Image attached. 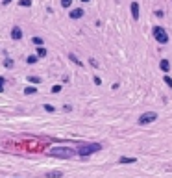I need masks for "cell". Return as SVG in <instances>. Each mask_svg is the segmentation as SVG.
Instances as JSON below:
<instances>
[{"instance_id":"obj_1","label":"cell","mask_w":172,"mask_h":178,"mask_svg":"<svg viewBox=\"0 0 172 178\" xmlns=\"http://www.w3.org/2000/svg\"><path fill=\"white\" fill-rule=\"evenodd\" d=\"M48 156L52 158H61V160H69V158L76 156V150L74 149H69V147H52L48 152Z\"/></svg>"},{"instance_id":"obj_2","label":"cell","mask_w":172,"mask_h":178,"mask_svg":"<svg viewBox=\"0 0 172 178\" xmlns=\"http://www.w3.org/2000/svg\"><path fill=\"white\" fill-rule=\"evenodd\" d=\"M102 150V145L100 143H87V145H82L80 149H76V154L82 156V158H87L91 154H94V152Z\"/></svg>"},{"instance_id":"obj_3","label":"cell","mask_w":172,"mask_h":178,"mask_svg":"<svg viewBox=\"0 0 172 178\" xmlns=\"http://www.w3.org/2000/svg\"><path fill=\"white\" fill-rule=\"evenodd\" d=\"M154 39L159 45H166L169 43V34H166V30L163 26H155L154 28Z\"/></svg>"},{"instance_id":"obj_4","label":"cell","mask_w":172,"mask_h":178,"mask_svg":"<svg viewBox=\"0 0 172 178\" xmlns=\"http://www.w3.org/2000/svg\"><path fill=\"white\" fill-rule=\"evenodd\" d=\"M157 119V113L155 111H146V113H143L139 117V124L143 126V124H150V123H154V121Z\"/></svg>"},{"instance_id":"obj_5","label":"cell","mask_w":172,"mask_h":178,"mask_svg":"<svg viewBox=\"0 0 172 178\" xmlns=\"http://www.w3.org/2000/svg\"><path fill=\"white\" fill-rule=\"evenodd\" d=\"M11 39H13V41H21V39H22V30L19 26H15L11 30Z\"/></svg>"},{"instance_id":"obj_6","label":"cell","mask_w":172,"mask_h":178,"mask_svg":"<svg viewBox=\"0 0 172 178\" xmlns=\"http://www.w3.org/2000/svg\"><path fill=\"white\" fill-rule=\"evenodd\" d=\"M130 9H131V17L137 21V19H139V2H131L130 4Z\"/></svg>"},{"instance_id":"obj_7","label":"cell","mask_w":172,"mask_h":178,"mask_svg":"<svg viewBox=\"0 0 172 178\" xmlns=\"http://www.w3.org/2000/svg\"><path fill=\"white\" fill-rule=\"evenodd\" d=\"M69 17H70V19H82V17H83V9H82V8L72 9V11L69 13Z\"/></svg>"},{"instance_id":"obj_8","label":"cell","mask_w":172,"mask_h":178,"mask_svg":"<svg viewBox=\"0 0 172 178\" xmlns=\"http://www.w3.org/2000/svg\"><path fill=\"white\" fill-rule=\"evenodd\" d=\"M135 161H137V158H128V156H120V158H119V163H122V165L135 163Z\"/></svg>"},{"instance_id":"obj_9","label":"cell","mask_w":172,"mask_h":178,"mask_svg":"<svg viewBox=\"0 0 172 178\" xmlns=\"http://www.w3.org/2000/svg\"><path fill=\"white\" fill-rule=\"evenodd\" d=\"M159 69L163 71V73H169V71H170V61H169V59H161V61H159Z\"/></svg>"},{"instance_id":"obj_10","label":"cell","mask_w":172,"mask_h":178,"mask_svg":"<svg viewBox=\"0 0 172 178\" xmlns=\"http://www.w3.org/2000/svg\"><path fill=\"white\" fill-rule=\"evenodd\" d=\"M46 178H63V171H50L46 172Z\"/></svg>"},{"instance_id":"obj_11","label":"cell","mask_w":172,"mask_h":178,"mask_svg":"<svg viewBox=\"0 0 172 178\" xmlns=\"http://www.w3.org/2000/svg\"><path fill=\"white\" fill-rule=\"evenodd\" d=\"M37 61H39L37 54H35V56L32 54V56H28V58H26V63H28V65H33V63H37Z\"/></svg>"},{"instance_id":"obj_12","label":"cell","mask_w":172,"mask_h":178,"mask_svg":"<svg viewBox=\"0 0 172 178\" xmlns=\"http://www.w3.org/2000/svg\"><path fill=\"white\" fill-rule=\"evenodd\" d=\"M37 58H46V48L44 47H37Z\"/></svg>"},{"instance_id":"obj_13","label":"cell","mask_w":172,"mask_h":178,"mask_svg":"<svg viewBox=\"0 0 172 178\" xmlns=\"http://www.w3.org/2000/svg\"><path fill=\"white\" fill-rule=\"evenodd\" d=\"M37 93V89L33 87V85H28V87H24V95H35Z\"/></svg>"},{"instance_id":"obj_14","label":"cell","mask_w":172,"mask_h":178,"mask_svg":"<svg viewBox=\"0 0 172 178\" xmlns=\"http://www.w3.org/2000/svg\"><path fill=\"white\" fill-rule=\"evenodd\" d=\"M28 82H30V84H41V78H39V76L30 74V76H28Z\"/></svg>"},{"instance_id":"obj_15","label":"cell","mask_w":172,"mask_h":178,"mask_svg":"<svg viewBox=\"0 0 172 178\" xmlns=\"http://www.w3.org/2000/svg\"><path fill=\"white\" fill-rule=\"evenodd\" d=\"M69 59H70V61H72V63H76V65H80V67H82V65H83V63H82V61H80V59H78V58H76V56H74L72 52H70V54H69Z\"/></svg>"},{"instance_id":"obj_16","label":"cell","mask_w":172,"mask_h":178,"mask_svg":"<svg viewBox=\"0 0 172 178\" xmlns=\"http://www.w3.org/2000/svg\"><path fill=\"white\" fill-rule=\"evenodd\" d=\"M32 43L35 45V47H43V45H44V41H43L41 37H33V39H32Z\"/></svg>"},{"instance_id":"obj_17","label":"cell","mask_w":172,"mask_h":178,"mask_svg":"<svg viewBox=\"0 0 172 178\" xmlns=\"http://www.w3.org/2000/svg\"><path fill=\"white\" fill-rule=\"evenodd\" d=\"M13 65H15V63H13L11 58H6V59H4V67H6V69H11Z\"/></svg>"},{"instance_id":"obj_18","label":"cell","mask_w":172,"mask_h":178,"mask_svg":"<svg viewBox=\"0 0 172 178\" xmlns=\"http://www.w3.org/2000/svg\"><path fill=\"white\" fill-rule=\"evenodd\" d=\"M19 6H22V8H30V6H32V0H19Z\"/></svg>"},{"instance_id":"obj_19","label":"cell","mask_w":172,"mask_h":178,"mask_svg":"<svg viewBox=\"0 0 172 178\" xmlns=\"http://www.w3.org/2000/svg\"><path fill=\"white\" fill-rule=\"evenodd\" d=\"M163 82H165V84H166V85H169V87L172 89V78H170L169 74H165V76H163Z\"/></svg>"},{"instance_id":"obj_20","label":"cell","mask_w":172,"mask_h":178,"mask_svg":"<svg viewBox=\"0 0 172 178\" xmlns=\"http://www.w3.org/2000/svg\"><path fill=\"white\" fill-rule=\"evenodd\" d=\"M44 110H46L48 113H54V111H55V108H54L52 104H44Z\"/></svg>"},{"instance_id":"obj_21","label":"cell","mask_w":172,"mask_h":178,"mask_svg":"<svg viewBox=\"0 0 172 178\" xmlns=\"http://www.w3.org/2000/svg\"><path fill=\"white\" fill-rule=\"evenodd\" d=\"M4 85H6V80H4V76H0V93L4 91Z\"/></svg>"},{"instance_id":"obj_22","label":"cell","mask_w":172,"mask_h":178,"mask_svg":"<svg viewBox=\"0 0 172 178\" xmlns=\"http://www.w3.org/2000/svg\"><path fill=\"white\" fill-rule=\"evenodd\" d=\"M70 4H72V0H61V6L63 8H69Z\"/></svg>"},{"instance_id":"obj_23","label":"cell","mask_w":172,"mask_h":178,"mask_svg":"<svg viewBox=\"0 0 172 178\" xmlns=\"http://www.w3.org/2000/svg\"><path fill=\"white\" fill-rule=\"evenodd\" d=\"M59 91H61V85H59V84H55L54 87H52V93H59Z\"/></svg>"},{"instance_id":"obj_24","label":"cell","mask_w":172,"mask_h":178,"mask_svg":"<svg viewBox=\"0 0 172 178\" xmlns=\"http://www.w3.org/2000/svg\"><path fill=\"white\" fill-rule=\"evenodd\" d=\"M93 82L96 84V85H100V84H102V78H100V76H94V78H93Z\"/></svg>"},{"instance_id":"obj_25","label":"cell","mask_w":172,"mask_h":178,"mask_svg":"<svg viewBox=\"0 0 172 178\" xmlns=\"http://www.w3.org/2000/svg\"><path fill=\"white\" fill-rule=\"evenodd\" d=\"M89 63H91V65H93V67H98V61H96V59H93V58H91V59H89Z\"/></svg>"},{"instance_id":"obj_26","label":"cell","mask_w":172,"mask_h":178,"mask_svg":"<svg viewBox=\"0 0 172 178\" xmlns=\"http://www.w3.org/2000/svg\"><path fill=\"white\" fill-rule=\"evenodd\" d=\"M155 17H159V19H161V17H165V13L161 11V9H157V11H155Z\"/></svg>"},{"instance_id":"obj_27","label":"cell","mask_w":172,"mask_h":178,"mask_svg":"<svg viewBox=\"0 0 172 178\" xmlns=\"http://www.w3.org/2000/svg\"><path fill=\"white\" fill-rule=\"evenodd\" d=\"M9 2H11V0H2V4H4V6H8Z\"/></svg>"},{"instance_id":"obj_28","label":"cell","mask_w":172,"mask_h":178,"mask_svg":"<svg viewBox=\"0 0 172 178\" xmlns=\"http://www.w3.org/2000/svg\"><path fill=\"white\" fill-rule=\"evenodd\" d=\"M82 2H91V0H82Z\"/></svg>"}]
</instances>
